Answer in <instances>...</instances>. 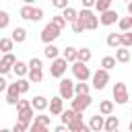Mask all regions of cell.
Returning <instances> with one entry per match:
<instances>
[{
	"label": "cell",
	"instance_id": "obj_23",
	"mask_svg": "<svg viewBox=\"0 0 132 132\" xmlns=\"http://www.w3.org/2000/svg\"><path fill=\"white\" fill-rule=\"evenodd\" d=\"M99 113H101V116H109V113H113V101L103 99V101L99 103Z\"/></svg>",
	"mask_w": 132,
	"mask_h": 132
},
{
	"label": "cell",
	"instance_id": "obj_9",
	"mask_svg": "<svg viewBox=\"0 0 132 132\" xmlns=\"http://www.w3.org/2000/svg\"><path fill=\"white\" fill-rule=\"evenodd\" d=\"M16 62V58H14V54L12 52H6L2 58H0V74H8L10 70H12V64Z\"/></svg>",
	"mask_w": 132,
	"mask_h": 132
},
{
	"label": "cell",
	"instance_id": "obj_4",
	"mask_svg": "<svg viewBox=\"0 0 132 132\" xmlns=\"http://www.w3.org/2000/svg\"><path fill=\"white\" fill-rule=\"evenodd\" d=\"M66 68H68V62H66L62 56H58V58H54V60H52L50 76H54V78H62V76L66 74Z\"/></svg>",
	"mask_w": 132,
	"mask_h": 132
},
{
	"label": "cell",
	"instance_id": "obj_54",
	"mask_svg": "<svg viewBox=\"0 0 132 132\" xmlns=\"http://www.w3.org/2000/svg\"><path fill=\"white\" fill-rule=\"evenodd\" d=\"M126 2H128V0H126Z\"/></svg>",
	"mask_w": 132,
	"mask_h": 132
},
{
	"label": "cell",
	"instance_id": "obj_51",
	"mask_svg": "<svg viewBox=\"0 0 132 132\" xmlns=\"http://www.w3.org/2000/svg\"><path fill=\"white\" fill-rule=\"evenodd\" d=\"M23 2H25V4H33L35 0H23Z\"/></svg>",
	"mask_w": 132,
	"mask_h": 132
},
{
	"label": "cell",
	"instance_id": "obj_53",
	"mask_svg": "<svg viewBox=\"0 0 132 132\" xmlns=\"http://www.w3.org/2000/svg\"><path fill=\"white\" fill-rule=\"evenodd\" d=\"M128 128H130V132H132V122H130V126H128Z\"/></svg>",
	"mask_w": 132,
	"mask_h": 132
},
{
	"label": "cell",
	"instance_id": "obj_15",
	"mask_svg": "<svg viewBox=\"0 0 132 132\" xmlns=\"http://www.w3.org/2000/svg\"><path fill=\"white\" fill-rule=\"evenodd\" d=\"M118 128H120V118L109 113V116L105 118V122H103V130H105V132H116Z\"/></svg>",
	"mask_w": 132,
	"mask_h": 132
},
{
	"label": "cell",
	"instance_id": "obj_42",
	"mask_svg": "<svg viewBox=\"0 0 132 132\" xmlns=\"http://www.w3.org/2000/svg\"><path fill=\"white\" fill-rule=\"evenodd\" d=\"M52 6L62 10V8H66V6H68V0H52Z\"/></svg>",
	"mask_w": 132,
	"mask_h": 132
},
{
	"label": "cell",
	"instance_id": "obj_31",
	"mask_svg": "<svg viewBox=\"0 0 132 132\" xmlns=\"http://www.w3.org/2000/svg\"><path fill=\"white\" fill-rule=\"evenodd\" d=\"M76 116H80V113H78V111H74L72 107H70V109H66V111L62 109V113H60V118H62V122H64V124H68V122H70L72 118H76Z\"/></svg>",
	"mask_w": 132,
	"mask_h": 132
},
{
	"label": "cell",
	"instance_id": "obj_11",
	"mask_svg": "<svg viewBox=\"0 0 132 132\" xmlns=\"http://www.w3.org/2000/svg\"><path fill=\"white\" fill-rule=\"evenodd\" d=\"M66 128H68L70 132H87V130H89V126L82 122V113L76 116V118H72V120L66 124Z\"/></svg>",
	"mask_w": 132,
	"mask_h": 132
},
{
	"label": "cell",
	"instance_id": "obj_6",
	"mask_svg": "<svg viewBox=\"0 0 132 132\" xmlns=\"http://www.w3.org/2000/svg\"><path fill=\"white\" fill-rule=\"evenodd\" d=\"M70 101H72V109H74V111H78V113H82V111L93 103V99H91V95H89V93H85V95H74Z\"/></svg>",
	"mask_w": 132,
	"mask_h": 132
},
{
	"label": "cell",
	"instance_id": "obj_38",
	"mask_svg": "<svg viewBox=\"0 0 132 132\" xmlns=\"http://www.w3.org/2000/svg\"><path fill=\"white\" fill-rule=\"evenodd\" d=\"M118 27H120V31H128V29H130V16L118 19Z\"/></svg>",
	"mask_w": 132,
	"mask_h": 132
},
{
	"label": "cell",
	"instance_id": "obj_19",
	"mask_svg": "<svg viewBox=\"0 0 132 132\" xmlns=\"http://www.w3.org/2000/svg\"><path fill=\"white\" fill-rule=\"evenodd\" d=\"M10 37H12V41H14V43H23V41L27 39V29H23V27H14Z\"/></svg>",
	"mask_w": 132,
	"mask_h": 132
},
{
	"label": "cell",
	"instance_id": "obj_18",
	"mask_svg": "<svg viewBox=\"0 0 132 132\" xmlns=\"http://www.w3.org/2000/svg\"><path fill=\"white\" fill-rule=\"evenodd\" d=\"M12 72H14L16 76H27V72H29V64H27V62L16 60V62L12 64Z\"/></svg>",
	"mask_w": 132,
	"mask_h": 132
},
{
	"label": "cell",
	"instance_id": "obj_17",
	"mask_svg": "<svg viewBox=\"0 0 132 132\" xmlns=\"http://www.w3.org/2000/svg\"><path fill=\"white\" fill-rule=\"evenodd\" d=\"M47 99L43 97V95H37V97H33L31 99V107L35 109V111H43V109H47Z\"/></svg>",
	"mask_w": 132,
	"mask_h": 132
},
{
	"label": "cell",
	"instance_id": "obj_32",
	"mask_svg": "<svg viewBox=\"0 0 132 132\" xmlns=\"http://www.w3.org/2000/svg\"><path fill=\"white\" fill-rule=\"evenodd\" d=\"M16 87H19V91H21V95H23V93H27V91H29L31 82H29V78H25V76H19V80H16Z\"/></svg>",
	"mask_w": 132,
	"mask_h": 132
},
{
	"label": "cell",
	"instance_id": "obj_43",
	"mask_svg": "<svg viewBox=\"0 0 132 132\" xmlns=\"http://www.w3.org/2000/svg\"><path fill=\"white\" fill-rule=\"evenodd\" d=\"M72 31H74V33H82V31H85L78 19H74V21H72Z\"/></svg>",
	"mask_w": 132,
	"mask_h": 132
},
{
	"label": "cell",
	"instance_id": "obj_49",
	"mask_svg": "<svg viewBox=\"0 0 132 132\" xmlns=\"http://www.w3.org/2000/svg\"><path fill=\"white\" fill-rule=\"evenodd\" d=\"M64 130H68V128H66V124H64V122H62V124H60V126H56V128H54V132H64Z\"/></svg>",
	"mask_w": 132,
	"mask_h": 132
},
{
	"label": "cell",
	"instance_id": "obj_10",
	"mask_svg": "<svg viewBox=\"0 0 132 132\" xmlns=\"http://www.w3.org/2000/svg\"><path fill=\"white\" fill-rule=\"evenodd\" d=\"M99 14H101V16H99V23H101V25H105V27H109V25L118 23V19H120V14H118L116 10H111V8H107V10L99 12Z\"/></svg>",
	"mask_w": 132,
	"mask_h": 132
},
{
	"label": "cell",
	"instance_id": "obj_20",
	"mask_svg": "<svg viewBox=\"0 0 132 132\" xmlns=\"http://www.w3.org/2000/svg\"><path fill=\"white\" fill-rule=\"evenodd\" d=\"M27 76H29V82H41V78H43V68H29V72H27Z\"/></svg>",
	"mask_w": 132,
	"mask_h": 132
},
{
	"label": "cell",
	"instance_id": "obj_47",
	"mask_svg": "<svg viewBox=\"0 0 132 132\" xmlns=\"http://www.w3.org/2000/svg\"><path fill=\"white\" fill-rule=\"evenodd\" d=\"M6 87H8V82H6L4 74H0V93H2V91H6Z\"/></svg>",
	"mask_w": 132,
	"mask_h": 132
},
{
	"label": "cell",
	"instance_id": "obj_33",
	"mask_svg": "<svg viewBox=\"0 0 132 132\" xmlns=\"http://www.w3.org/2000/svg\"><path fill=\"white\" fill-rule=\"evenodd\" d=\"M111 2L113 0H95V10L97 12H103V10L111 8Z\"/></svg>",
	"mask_w": 132,
	"mask_h": 132
},
{
	"label": "cell",
	"instance_id": "obj_3",
	"mask_svg": "<svg viewBox=\"0 0 132 132\" xmlns=\"http://www.w3.org/2000/svg\"><path fill=\"white\" fill-rule=\"evenodd\" d=\"M91 78H93V89L103 91V89L107 87V82H109V70L99 68V70H95V72L91 74Z\"/></svg>",
	"mask_w": 132,
	"mask_h": 132
},
{
	"label": "cell",
	"instance_id": "obj_21",
	"mask_svg": "<svg viewBox=\"0 0 132 132\" xmlns=\"http://www.w3.org/2000/svg\"><path fill=\"white\" fill-rule=\"evenodd\" d=\"M130 60V50L124 47V45H118L116 50V62H128Z\"/></svg>",
	"mask_w": 132,
	"mask_h": 132
},
{
	"label": "cell",
	"instance_id": "obj_41",
	"mask_svg": "<svg viewBox=\"0 0 132 132\" xmlns=\"http://www.w3.org/2000/svg\"><path fill=\"white\" fill-rule=\"evenodd\" d=\"M45 130H50V128L39 124V122H33V126H31V132H45Z\"/></svg>",
	"mask_w": 132,
	"mask_h": 132
},
{
	"label": "cell",
	"instance_id": "obj_7",
	"mask_svg": "<svg viewBox=\"0 0 132 132\" xmlns=\"http://www.w3.org/2000/svg\"><path fill=\"white\" fill-rule=\"evenodd\" d=\"M58 91H60V97H62V99H72V97H74V82H72L70 78H64V76H62Z\"/></svg>",
	"mask_w": 132,
	"mask_h": 132
},
{
	"label": "cell",
	"instance_id": "obj_12",
	"mask_svg": "<svg viewBox=\"0 0 132 132\" xmlns=\"http://www.w3.org/2000/svg\"><path fill=\"white\" fill-rule=\"evenodd\" d=\"M19 97H21V91H19L16 82H10V85L6 87V103H8V105H16Z\"/></svg>",
	"mask_w": 132,
	"mask_h": 132
},
{
	"label": "cell",
	"instance_id": "obj_27",
	"mask_svg": "<svg viewBox=\"0 0 132 132\" xmlns=\"http://www.w3.org/2000/svg\"><path fill=\"white\" fill-rule=\"evenodd\" d=\"M19 14H21V19L31 21V19H33V6H31V4H23V8L19 10Z\"/></svg>",
	"mask_w": 132,
	"mask_h": 132
},
{
	"label": "cell",
	"instance_id": "obj_45",
	"mask_svg": "<svg viewBox=\"0 0 132 132\" xmlns=\"http://www.w3.org/2000/svg\"><path fill=\"white\" fill-rule=\"evenodd\" d=\"M29 105H31L29 99H19L16 101V109H23V107H29Z\"/></svg>",
	"mask_w": 132,
	"mask_h": 132
},
{
	"label": "cell",
	"instance_id": "obj_30",
	"mask_svg": "<svg viewBox=\"0 0 132 132\" xmlns=\"http://www.w3.org/2000/svg\"><path fill=\"white\" fill-rule=\"evenodd\" d=\"M91 50L89 47H82V50H76V60H80V62H89L91 60Z\"/></svg>",
	"mask_w": 132,
	"mask_h": 132
},
{
	"label": "cell",
	"instance_id": "obj_35",
	"mask_svg": "<svg viewBox=\"0 0 132 132\" xmlns=\"http://www.w3.org/2000/svg\"><path fill=\"white\" fill-rule=\"evenodd\" d=\"M116 66V58L113 56H105L103 60H101V68H105V70H111Z\"/></svg>",
	"mask_w": 132,
	"mask_h": 132
},
{
	"label": "cell",
	"instance_id": "obj_36",
	"mask_svg": "<svg viewBox=\"0 0 132 132\" xmlns=\"http://www.w3.org/2000/svg\"><path fill=\"white\" fill-rule=\"evenodd\" d=\"M10 25V16H8V12L6 10H0V29H6Z\"/></svg>",
	"mask_w": 132,
	"mask_h": 132
},
{
	"label": "cell",
	"instance_id": "obj_14",
	"mask_svg": "<svg viewBox=\"0 0 132 132\" xmlns=\"http://www.w3.org/2000/svg\"><path fill=\"white\" fill-rule=\"evenodd\" d=\"M16 113H19V122H21V124H25V126L29 128V124H31V120H33V107L29 105V107L16 109Z\"/></svg>",
	"mask_w": 132,
	"mask_h": 132
},
{
	"label": "cell",
	"instance_id": "obj_52",
	"mask_svg": "<svg viewBox=\"0 0 132 132\" xmlns=\"http://www.w3.org/2000/svg\"><path fill=\"white\" fill-rule=\"evenodd\" d=\"M130 29H132V14H130Z\"/></svg>",
	"mask_w": 132,
	"mask_h": 132
},
{
	"label": "cell",
	"instance_id": "obj_25",
	"mask_svg": "<svg viewBox=\"0 0 132 132\" xmlns=\"http://www.w3.org/2000/svg\"><path fill=\"white\" fill-rule=\"evenodd\" d=\"M12 45H14L12 37H0V52H2V54L12 52Z\"/></svg>",
	"mask_w": 132,
	"mask_h": 132
},
{
	"label": "cell",
	"instance_id": "obj_39",
	"mask_svg": "<svg viewBox=\"0 0 132 132\" xmlns=\"http://www.w3.org/2000/svg\"><path fill=\"white\" fill-rule=\"evenodd\" d=\"M43 19V8H39V6H33V23H37V21H41Z\"/></svg>",
	"mask_w": 132,
	"mask_h": 132
},
{
	"label": "cell",
	"instance_id": "obj_13",
	"mask_svg": "<svg viewBox=\"0 0 132 132\" xmlns=\"http://www.w3.org/2000/svg\"><path fill=\"white\" fill-rule=\"evenodd\" d=\"M47 107H50V113H52V116H60L62 109H64V99H62L60 95H58V97H52L50 103H47Z\"/></svg>",
	"mask_w": 132,
	"mask_h": 132
},
{
	"label": "cell",
	"instance_id": "obj_22",
	"mask_svg": "<svg viewBox=\"0 0 132 132\" xmlns=\"http://www.w3.org/2000/svg\"><path fill=\"white\" fill-rule=\"evenodd\" d=\"M43 56L47 58V60H54V58H58L60 56V50L54 45V43H45V50H43Z\"/></svg>",
	"mask_w": 132,
	"mask_h": 132
},
{
	"label": "cell",
	"instance_id": "obj_2",
	"mask_svg": "<svg viewBox=\"0 0 132 132\" xmlns=\"http://www.w3.org/2000/svg\"><path fill=\"white\" fill-rule=\"evenodd\" d=\"M60 33H62L60 27H56L54 23H47V25L41 29V35H39V37H41L43 43H54V41L60 37Z\"/></svg>",
	"mask_w": 132,
	"mask_h": 132
},
{
	"label": "cell",
	"instance_id": "obj_29",
	"mask_svg": "<svg viewBox=\"0 0 132 132\" xmlns=\"http://www.w3.org/2000/svg\"><path fill=\"white\" fill-rule=\"evenodd\" d=\"M62 58H64L68 64H72V62L76 60V47H72V45H70V47H66V50H64V54H62Z\"/></svg>",
	"mask_w": 132,
	"mask_h": 132
},
{
	"label": "cell",
	"instance_id": "obj_46",
	"mask_svg": "<svg viewBox=\"0 0 132 132\" xmlns=\"http://www.w3.org/2000/svg\"><path fill=\"white\" fill-rule=\"evenodd\" d=\"M25 130H27V126L21 124V122H16V124L12 126V132H25Z\"/></svg>",
	"mask_w": 132,
	"mask_h": 132
},
{
	"label": "cell",
	"instance_id": "obj_40",
	"mask_svg": "<svg viewBox=\"0 0 132 132\" xmlns=\"http://www.w3.org/2000/svg\"><path fill=\"white\" fill-rule=\"evenodd\" d=\"M33 122H39V124H43V126H47V128H50V116L39 113V116H35V120H33Z\"/></svg>",
	"mask_w": 132,
	"mask_h": 132
},
{
	"label": "cell",
	"instance_id": "obj_48",
	"mask_svg": "<svg viewBox=\"0 0 132 132\" xmlns=\"http://www.w3.org/2000/svg\"><path fill=\"white\" fill-rule=\"evenodd\" d=\"M95 6V0H82V8H93Z\"/></svg>",
	"mask_w": 132,
	"mask_h": 132
},
{
	"label": "cell",
	"instance_id": "obj_16",
	"mask_svg": "<svg viewBox=\"0 0 132 132\" xmlns=\"http://www.w3.org/2000/svg\"><path fill=\"white\" fill-rule=\"evenodd\" d=\"M103 116L101 113H97V116H91V120H89V130H93V132H99V130H103Z\"/></svg>",
	"mask_w": 132,
	"mask_h": 132
},
{
	"label": "cell",
	"instance_id": "obj_5",
	"mask_svg": "<svg viewBox=\"0 0 132 132\" xmlns=\"http://www.w3.org/2000/svg\"><path fill=\"white\" fill-rule=\"evenodd\" d=\"M70 68H72V74H74V78H76V80H89V78H91V70H89L87 62L74 60Z\"/></svg>",
	"mask_w": 132,
	"mask_h": 132
},
{
	"label": "cell",
	"instance_id": "obj_28",
	"mask_svg": "<svg viewBox=\"0 0 132 132\" xmlns=\"http://www.w3.org/2000/svg\"><path fill=\"white\" fill-rule=\"evenodd\" d=\"M76 14H78V12H76L72 6H66V8H62V16L66 19V23H72V21L76 19Z\"/></svg>",
	"mask_w": 132,
	"mask_h": 132
},
{
	"label": "cell",
	"instance_id": "obj_34",
	"mask_svg": "<svg viewBox=\"0 0 132 132\" xmlns=\"http://www.w3.org/2000/svg\"><path fill=\"white\" fill-rule=\"evenodd\" d=\"M122 45L124 47H132V29L122 31Z\"/></svg>",
	"mask_w": 132,
	"mask_h": 132
},
{
	"label": "cell",
	"instance_id": "obj_1",
	"mask_svg": "<svg viewBox=\"0 0 132 132\" xmlns=\"http://www.w3.org/2000/svg\"><path fill=\"white\" fill-rule=\"evenodd\" d=\"M76 19L80 21L82 29H87V31H93V29L99 27V16H97L91 8H82V10L76 14Z\"/></svg>",
	"mask_w": 132,
	"mask_h": 132
},
{
	"label": "cell",
	"instance_id": "obj_44",
	"mask_svg": "<svg viewBox=\"0 0 132 132\" xmlns=\"http://www.w3.org/2000/svg\"><path fill=\"white\" fill-rule=\"evenodd\" d=\"M27 64H29V68H41V60L39 58H31Z\"/></svg>",
	"mask_w": 132,
	"mask_h": 132
},
{
	"label": "cell",
	"instance_id": "obj_24",
	"mask_svg": "<svg viewBox=\"0 0 132 132\" xmlns=\"http://www.w3.org/2000/svg\"><path fill=\"white\" fill-rule=\"evenodd\" d=\"M105 43H107L109 47H118V45H122V33H109L107 39H105Z\"/></svg>",
	"mask_w": 132,
	"mask_h": 132
},
{
	"label": "cell",
	"instance_id": "obj_8",
	"mask_svg": "<svg viewBox=\"0 0 132 132\" xmlns=\"http://www.w3.org/2000/svg\"><path fill=\"white\" fill-rule=\"evenodd\" d=\"M113 99H116V103L118 105H124V103H128V87L124 85V82H116L113 85Z\"/></svg>",
	"mask_w": 132,
	"mask_h": 132
},
{
	"label": "cell",
	"instance_id": "obj_50",
	"mask_svg": "<svg viewBox=\"0 0 132 132\" xmlns=\"http://www.w3.org/2000/svg\"><path fill=\"white\" fill-rule=\"evenodd\" d=\"M128 14H132V0H128Z\"/></svg>",
	"mask_w": 132,
	"mask_h": 132
},
{
	"label": "cell",
	"instance_id": "obj_37",
	"mask_svg": "<svg viewBox=\"0 0 132 132\" xmlns=\"http://www.w3.org/2000/svg\"><path fill=\"white\" fill-rule=\"evenodd\" d=\"M50 23H54L56 27H60V29H64L66 27V19L62 16V14H56V16H52V21Z\"/></svg>",
	"mask_w": 132,
	"mask_h": 132
},
{
	"label": "cell",
	"instance_id": "obj_26",
	"mask_svg": "<svg viewBox=\"0 0 132 132\" xmlns=\"http://www.w3.org/2000/svg\"><path fill=\"white\" fill-rule=\"evenodd\" d=\"M89 91H91V87L87 85V80L74 82V95H85V93H89Z\"/></svg>",
	"mask_w": 132,
	"mask_h": 132
}]
</instances>
